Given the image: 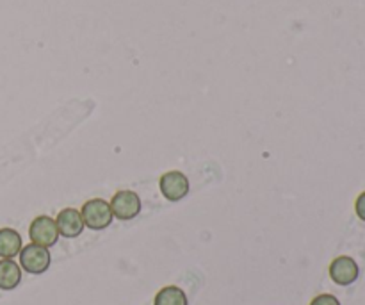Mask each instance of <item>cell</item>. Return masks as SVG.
<instances>
[{"mask_svg":"<svg viewBox=\"0 0 365 305\" xmlns=\"http://www.w3.org/2000/svg\"><path fill=\"white\" fill-rule=\"evenodd\" d=\"M109 204L110 209H113L114 218L123 221L134 220L139 214V211H141V200H139V195L135 191H130V189L118 191Z\"/></svg>","mask_w":365,"mask_h":305,"instance_id":"obj_4","label":"cell"},{"mask_svg":"<svg viewBox=\"0 0 365 305\" xmlns=\"http://www.w3.org/2000/svg\"><path fill=\"white\" fill-rule=\"evenodd\" d=\"M359 264L355 263V259H351L348 256L337 257L330 264V277L339 286L353 284L359 279Z\"/></svg>","mask_w":365,"mask_h":305,"instance_id":"obj_6","label":"cell"},{"mask_svg":"<svg viewBox=\"0 0 365 305\" xmlns=\"http://www.w3.org/2000/svg\"><path fill=\"white\" fill-rule=\"evenodd\" d=\"M21 249H24L21 246V236L14 229H0V257L2 259H13L20 254Z\"/></svg>","mask_w":365,"mask_h":305,"instance_id":"obj_8","label":"cell"},{"mask_svg":"<svg viewBox=\"0 0 365 305\" xmlns=\"http://www.w3.org/2000/svg\"><path fill=\"white\" fill-rule=\"evenodd\" d=\"M81 216L84 221V227L91 229V231H103L113 224L114 214L107 200L93 199L82 206Z\"/></svg>","mask_w":365,"mask_h":305,"instance_id":"obj_1","label":"cell"},{"mask_svg":"<svg viewBox=\"0 0 365 305\" xmlns=\"http://www.w3.org/2000/svg\"><path fill=\"white\" fill-rule=\"evenodd\" d=\"M187 295L178 286H166L155 295L153 305H187Z\"/></svg>","mask_w":365,"mask_h":305,"instance_id":"obj_10","label":"cell"},{"mask_svg":"<svg viewBox=\"0 0 365 305\" xmlns=\"http://www.w3.org/2000/svg\"><path fill=\"white\" fill-rule=\"evenodd\" d=\"M355 209H356V214H359L360 220L365 221V193H362V195L359 196V200H356Z\"/></svg>","mask_w":365,"mask_h":305,"instance_id":"obj_12","label":"cell"},{"mask_svg":"<svg viewBox=\"0 0 365 305\" xmlns=\"http://www.w3.org/2000/svg\"><path fill=\"white\" fill-rule=\"evenodd\" d=\"M160 193L170 202H178V200L185 199L189 193V181L182 171H166L159 181Z\"/></svg>","mask_w":365,"mask_h":305,"instance_id":"obj_5","label":"cell"},{"mask_svg":"<svg viewBox=\"0 0 365 305\" xmlns=\"http://www.w3.org/2000/svg\"><path fill=\"white\" fill-rule=\"evenodd\" d=\"M57 231H59V236L66 239H73L78 238L84 231V221H82L81 211L77 209H63L59 214H57Z\"/></svg>","mask_w":365,"mask_h":305,"instance_id":"obj_7","label":"cell"},{"mask_svg":"<svg viewBox=\"0 0 365 305\" xmlns=\"http://www.w3.org/2000/svg\"><path fill=\"white\" fill-rule=\"evenodd\" d=\"M310 305H341L334 295H317Z\"/></svg>","mask_w":365,"mask_h":305,"instance_id":"obj_11","label":"cell"},{"mask_svg":"<svg viewBox=\"0 0 365 305\" xmlns=\"http://www.w3.org/2000/svg\"><path fill=\"white\" fill-rule=\"evenodd\" d=\"M29 238L34 245L45 246V249H50L57 243L59 239V231H57V224L53 218L50 216H38L34 218V221L29 227Z\"/></svg>","mask_w":365,"mask_h":305,"instance_id":"obj_3","label":"cell"},{"mask_svg":"<svg viewBox=\"0 0 365 305\" xmlns=\"http://www.w3.org/2000/svg\"><path fill=\"white\" fill-rule=\"evenodd\" d=\"M18 256H20V268H24L31 275L45 274L50 268V263H52V256H50L48 249L34 245V243L25 245Z\"/></svg>","mask_w":365,"mask_h":305,"instance_id":"obj_2","label":"cell"},{"mask_svg":"<svg viewBox=\"0 0 365 305\" xmlns=\"http://www.w3.org/2000/svg\"><path fill=\"white\" fill-rule=\"evenodd\" d=\"M21 282V268L13 259L0 261V289L11 291Z\"/></svg>","mask_w":365,"mask_h":305,"instance_id":"obj_9","label":"cell"}]
</instances>
